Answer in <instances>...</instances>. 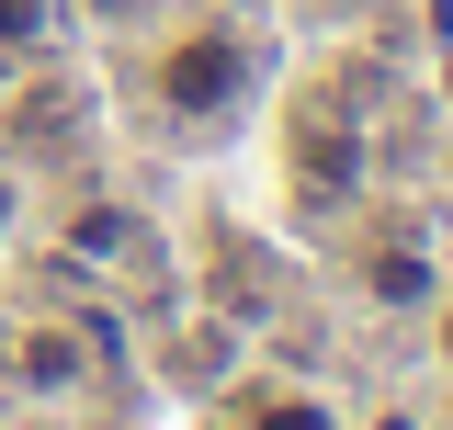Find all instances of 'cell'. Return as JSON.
<instances>
[{"instance_id": "cell-2", "label": "cell", "mask_w": 453, "mask_h": 430, "mask_svg": "<svg viewBox=\"0 0 453 430\" xmlns=\"http://www.w3.org/2000/svg\"><path fill=\"white\" fill-rule=\"evenodd\" d=\"M12 374L23 385H80L91 374V328H23L12 340Z\"/></svg>"}, {"instance_id": "cell-4", "label": "cell", "mask_w": 453, "mask_h": 430, "mask_svg": "<svg viewBox=\"0 0 453 430\" xmlns=\"http://www.w3.org/2000/svg\"><path fill=\"white\" fill-rule=\"evenodd\" d=\"M68 250H80V261H125V250H136V215H80Z\"/></svg>"}, {"instance_id": "cell-7", "label": "cell", "mask_w": 453, "mask_h": 430, "mask_svg": "<svg viewBox=\"0 0 453 430\" xmlns=\"http://www.w3.org/2000/svg\"><path fill=\"white\" fill-rule=\"evenodd\" d=\"M318 12H363V0H318Z\"/></svg>"}, {"instance_id": "cell-3", "label": "cell", "mask_w": 453, "mask_h": 430, "mask_svg": "<svg viewBox=\"0 0 453 430\" xmlns=\"http://www.w3.org/2000/svg\"><path fill=\"white\" fill-rule=\"evenodd\" d=\"M238 430H340V419L318 408V396H250V408H238Z\"/></svg>"}, {"instance_id": "cell-5", "label": "cell", "mask_w": 453, "mask_h": 430, "mask_svg": "<svg viewBox=\"0 0 453 430\" xmlns=\"http://www.w3.org/2000/svg\"><path fill=\"white\" fill-rule=\"evenodd\" d=\"M0 35H35V0H0Z\"/></svg>"}, {"instance_id": "cell-6", "label": "cell", "mask_w": 453, "mask_h": 430, "mask_svg": "<svg viewBox=\"0 0 453 430\" xmlns=\"http://www.w3.org/2000/svg\"><path fill=\"white\" fill-rule=\"evenodd\" d=\"M442 363H453V306H442Z\"/></svg>"}, {"instance_id": "cell-1", "label": "cell", "mask_w": 453, "mask_h": 430, "mask_svg": "<svg viewBox=\"0 0 453 430\" xmlns=\"http://www.w3.org/2000/svg\"><path fill=\"white\" fill-rule=\"evenodd\" d=\"M159 103L181 125H216V113L250 103V46L226 35V23H193V35H170L159 46Z\"/></svg>"}]
</instances>
